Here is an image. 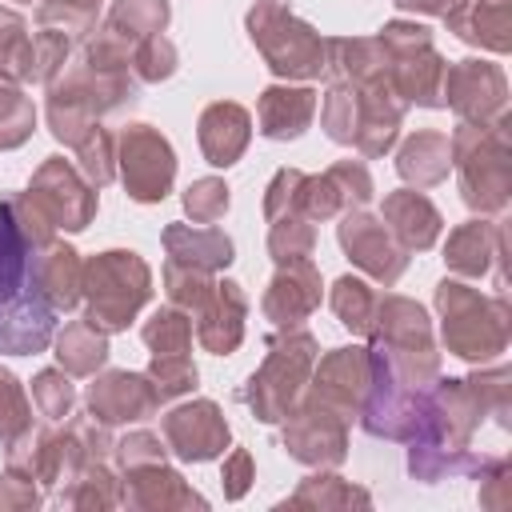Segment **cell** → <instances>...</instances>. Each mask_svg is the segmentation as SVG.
I'll list each match as a JSON object with an SVG mask.
<instances>
[{
	"label": "cell",
	"instance_id": "22",
	"mask_svg": "<svg viewBox=\"0 0 512 512\" xmlns=\"http://www.w3.org/2000/svg\"><path fill=\"white\" fill-rule=\"evenodd\" d=\"M320 300H324L320 268L312 260H300V264H280L272 272L260 296V312L272 328H296L320 308Z\"/></svg>",
	"mask_w": 512,
	"mask_h": 512
},
{
	"label": "cell",
	"instance_id": "19",
	"mask_svg": "<svg viewBox=\"0 0 512 512\" xmlns=\"http://www.w3.org/2000/svg\"><path fill=\"white\" fill-rule=\"evenodd\" d=\"M88 380L92 384L84 388V412L96 424L120 428V424H144V420L160 416L156 384L144 372H132V368H100Z\"/></svg>",
	"mask_w": 512,
	"mask_h": 512
},
{
	"label": "cell",
	"instance_id": "47",
	"mask_svg": "<svg viewBox=\"0 0 512 512\" xmlns=\"http://www.w3.org/2000/svg\"><path fill=\"white\" fill-rule=\"evenodd\" d=\"M32 428V400L12 368L0 364V448Z\"/></svg>",
	"mask_w": 512,
	"mask_h": 512
},
{
	"label": "cell",
	"instance_id": "31",
	"mask_svg": "<svg viewBox=\"0 0 512 512\" xmlns=\"http://www.w3.org/2000/svg\"><path fill=\"white\" fill-rule=\"evenodd\" d=\"M52 356L68 376H96L108 364L112 344H108V332L92 328L88 320H68L52 336Z\"/></svg>",
	"mask_w": 512,
	"mask_h": 512
},
{
	"label": "cell",
	"instance_id": "34",
	"mask_svg": "<svg viewBox=\"0 0 512 512\" xmlns=\"http://www.w3.org/2000/svg\"><path fill=\"white\" fill-rule=\"evenodd\" d=\"M56 500L64 508H80V512H108L120 508V472L108 468V460H88L76 480L68 488L56 492Z\"/></svg>",
	"mask_w": 512,
	"mask_h": 512
},
{
	"label": "cell",
	"instance_id": "30",
	"mask_svg": "<svg viewBox=\"0 0 512 512\" xmlns=\"http://www.w3.org/2000/svg\"><path fill=\"white\" fill-rule=\"evenodd\" d=\"M84 260L68 240H52L36 248V288L52 312H72L80 304Z\"/></svg>",
	"mask_w": 512,
	"mask_h": 512
},
{
	"label": "cell",
	"instance_id": "21",
	"mask_svg": "<svg viewBox=\"0 0 512 512\" xmlns=\"http://www.w3.org/2000/svg\"><path fill=\"white\" fill-rule=\"evenodd\" d=\"M120 508L132 512H172V508H208V500L184 480L168 460L120 468Z\"/></svg>",
	"mask_w": 512,
	"mask_h": 512
},
{
	"label": "cell",
	"instance_id": "36",
	"mask_svg": "<svg viewBox=\"0 0 512 512\" xmlns=\"http://www.w3.org/2000/svg\"><path fill=\"white\" fill-rule=\"evenodd\" d=\"M172 20V4L168 0H112L104 24L112 32H120L128 44L144 40V36H160Z\"/></svg>",
	"mask_w": 512,
	"mask_h": 512
},
{
	"label": "cell",
	"instance_id": "53",
	"mask_svg": "<svg viewBox=\"0 0 512 512\" xmlns=\"http://www.w3.org/2000/svg\"><path fill=\"white\" fill-rule=\"evenodd\" d=\"M40 500H44V488L32 480V476H24V472H16V468H0V508H8V512H32V508H40Z\"/></svg>",
	"mask_w": 512,
	"mask_h": 512
},
{
	"label": "cell",
	"instance_id": "17",
	"mask_svg": "<svg viewBox=\"0 0 512 512\" xmlns=\"http://www.w3.org/2000/svg\"><path fill=\"white\" fill-rule=\"evenodd\" d=\"M368 384H372L368 344H340V348H328L324 356H316L312 376L304 384V396H312L316 404L332 408L336 416H344L352 424L364 408Z\"/></svg>",
	"mask_w": 512,
	"mask_h": 512
},
{
	"label": "cell",
	"instance_id": "51",
	"mask_svg": "<svg viewBox=\"0 0 512 512\" xmlns=\"http://www.w3.org/2000/svg\"><path fill=\"white\" fill-rule=\"evenodd\" d=\"M328 176H332V184L340 188V200H344V212L348 208H368V200L376 196V184H372V172H368V164L364 160H336V164H328L324 168Z\"/></svg>",
	"mask_w": 512,
	"mask_h": 512
},
{
	"label": "cell",
	"instance_id": "18",
	"mask_svg": "<svg viewBox=\"0 0 512 512\" xmlns=\"http://www.w3.org/2000/svg\"><path fill=\"white\" fill-rule=\"evenodd\" d=\"M444 268L460 280H484L496 272V292L508 288V228L492 216H472L456 224L444 240Z\"/></svg>",
	"mask_w": 512,
	"mask_h": 512
},
{
	"label": "cell",
	"instance_id": "55",
	"mask_svg": "<svg viewBox=\"0 0 512 512\" xmlns=\"http://www.w3.org/2000/svg\"><path fill=\"white\" fill-rule=\"evenodd\" d=\"M392 4L400 12H412V16H444V12H452L464 0H392Z\"/></svg>",
	"mask_w": 512,
	"mask_h": 512
},
{
	"label": "cell",
	"instance_id": "12",
	"mask_svg": "<svg viewBox=\"0 0 512 512\" xmlns=\"http://www.w3.org/2000/svg\"><path fill=\"white\" fill-rule=\"evenodd\" d=\"M24 192L40 204V212L56 224V232L60 228L64 232H84L100 212V188H92L80 176L76 160H64L60 152H52L36 164Z\"/></svg>",
	"mask_w": 512,
	"mask_h": 512
},
{
	"label": "cell",
	"instance_id": "15",
	"mask_svg": "<svg viewBox=\"0 0 512 512\" xmlns=\"http://www.w3.org/2000/svg\"><path fill=\"white\" fill-rule=\"evenodd\" d=\"M160 436L168 444V456H176L180 464H208V460H220L232 448L228 416L208 396L172 404L160 416Z\"/></svg>",
	"mask_w": 512,
	"mask_h": 512
},
{
	"label": "cell",
	"instance_id": "28",
	"mask_svg": "<svg viewBox=\"0 0 512 512\" xmlns=\"http://www.w3.org/2000/svg\"><path fill=\"white\" fill-rule=\"evenodd\" d=\"M160 244H164V256L168 260H180L188 268H204V272H224L232 260H236V244L228 232L212 228V224H184V220H172L160 228Z\"/></svg>",
	"mask_w": 512,
	"mask_h": 512
},
{
	"label": "cell",
	"instance_id": "27",
	"mask_svg": "<svg viewBox=\"0 0 512 512\" xmlns=\"http://www.w3.org/2000/svg\"><path fill=\"white\" fill-rule=\"evenodd\" d=\"M380 220L388 224V232L400 240V248L408 252H428L440 232H444V216L440 208L424 196V188H396V192H384V204H380Z\"/></svg>",
	"mask_w": 512,
	"mask_h": 512
},
{
	"label": "cell",
	"instance_id": "29",
	"mask_svg": "<svg viewBox=\"0 0 512 512\" xmlns=\"http://www.w3.org/2000/svg\"><path fill=\"white\" fill-rule=\"evenodd\" d=\"M452 172V148L448 132L440 128H416L412 136L400 140L396 148V176L408 188H436Z\"/></svg>",
	"mask_w": 512,
	"mask_h": 512
},
{
	"label": "cell",
	"instance_id": "10",
	"mask_svg": "<svg viewBox=\"0 0 512 512\" xmlns=\"http://www.w3.org/2000/svg\"><path fill=\"white\" fill-rule=\"evenodd\" d=\"M380 48L388 52V84L392 92L412 108H444V68L448 60L440 56L432 28L420 20H384L376 32Z\"/></svg>",
	"mask_w": 512,
	"mask_h": 512
},
{
	"label": "cell",
	"instance_id": "11",
	"mask_svg": "<svg viewBox=\"0 0 512 512\" xmlns=\"http://www.w3.org/2000/svg\"><path fill=\"white\" fill-rule=\"evenodd\" d=\"M116 176L124 184V196L136 200V204L168 200V192L176 184V148H172V140L148 120H128L116 132Z\"/></svg>",
	"mask_w": 512,
	"mask_h": 512
},
{
	"label": "cell",
	"instance_id": "44",
	"mask_svg": "<svg viewBox=\"0 0 512 512\" xmlns=\"http://www.w3.org/2000/svg\"><path fill=\"white\" fill-rule=\"evenodd\" d=\"M32 404H36V412H40L48 424L68 420L72 408H76V384H72V376H68L60 364H56V368H40V372L32 376Z\"/></svg>",
	"mask_w": 512,
	"mask_h": 512
},
{
	"label": "cell",
	"instance_id": "13",
	"mask_svg": "<svg viewBox=\"0 0 512 512\" xmlns=\"http://www.w3.org/2000/svg\"><path fill=\"white\" fill-rule=\"evenodd\" d=\"M348 420L300 392L280 420V448L304 468H340L348 460Z\"/></svg>",
	"mask_w": 512,
	"mask_h": 512
},
{
	"label": "cell",
	"instance_id": "32",
	"mask_svg": "<svg viewBox=\"0 0 512 512\" xmlns=\"http://www.w3.org/2000/svg\"><path fill=\"white\" fill-rule=\"evenodd\" d=\"M280 508H320V512H328V508H372V492L344 480L336 468H312L296 484V492L288 500H280Z\"/></svg>",
	"mask_w": 512,
	"mask_h": 512
},
{
	"label": "cell",
	"instance_id": "41",
	"mask_svg": "<svg viewBox=\"0 0 512 512\" xmlns=\"http://www.w3.org/2000/svg\"><path fill=\"white\" fill-rule=\"evenodd\" d=\"M72 152H76L80 176L92 188H108L116 180V132H108L104 124H92Z\"/></svg>",
	"mask_w": 512,
	"mask_h": 512
},
{
	"label": "cell",
	"instance_id": "33",
	"mask_svg": "<svg viewBox=\"0 0 512 512\" xmlns=\"http://www.w3.org/2000/svg\"><path fill=\"white\" fill-rule=\"evenodd\" d=\"M476 408L484 412V420H492L500 432L512 428V368L492 360V364H472V372L464 376Z\"/></svg>",
	"mask_w": 512,
	"mask_h": 512
},
{
	"label": "cell",
	"instance_id": "6",
	"mask_svg": "<svg viewBox=\"0 0 512 512\" xmlns=\"http://www.w3.org/2000/svg\"><path fill=\"white\" fill-rule=\"evenodd\" d=\"M452 172L460 180V200L476 216H500L512 200V144L508 116L496 124H464L456 120L452 136Z\"/></svg>",
	"mask_w": 512,
	"mask_h": 512
},
{
	"label": "cell",
	"instance_id": "4",
	"mask_svg": "<svg viewBox=\"0 0 512 512\" xmlns=\"http://www.w3.org/2000/svg\"><path fill=\"white\" fill-rule=\"evenodd\" d=\"M136 100V76L132 72H104L84 60H68L64 72L44 84V120L56 144L76 148L80 136L100 124L108 112Z\"/></svg>",
	"mask_w": 512,
	"mask_h": 512
},
{
	"label": "cell",
	"instance_id": "20",
	"mask_svg": "<svg viewBox=\"0 0 512 512\" xmlns=\"http://www.w3.org/2000/svg\"><path fill=\"white\" fill-rule=\"evenodd\" d=\"M372 352V348H368ZM360 428L376 440H408L420 420V388H408L392 376V368L372 352V384L360 408Z\"/></svg>",
	"mask_w": 512,
	"mask_h": 512
},
{
	"label": "cell",
	"instance_id": "23",
	"mask_svg": "<svg viewBox=\"0 0 512 512\" xmlns=\"http://www.w3.org/2000/svg\"><path fill=\"white\" fill-rule=\"evenodd\" d=\"M248 332V292L236 280H216L212 300L192 316V336L212 356H232Z\"/></svg>",
	"mask_w": 512,
	"mask_h": 512
},
{
	"label": "cell",
	"instance_id": "35",
	"mask_svg": "<svg viewBox=\"0 0 512 512\" xmlns=\"http://www.w3.org/2000/svg\"><path fill=\"white\" fill-rule=\"evenodd\" d=\"M36 68V40L24 20V12L0 4V80L12 84H32Z\"/></svg>",
	"mask_w": 512,
	"mask_h": 512
},
{
	"label": "cell",
	"instance_id": "49",
	"mask_svg": "<svg viewBox=\"0 0 512 512\" xmlns=\"http://www.w3.org/2000/svg\"><path fill=\"white\" fill-rule=\"evenodd\" d=\"M472 480L480 484L476 488V500L484 508H508L512 504V460L508 456H484L476 464Z\"/></svg>",
	"mask_w": 512,
	"mask_h": 512
},
{
	"label": "cell",
	"instance_id": "54",
	"mask_svg": "<svg viewBox=\"0 0 512 512\" xmlns=\"http://www.w3.org/2000/svg\"><path fill=\"white\" fill-rule=\"evenodd\" d=\"M256 480V460L248 448H228L224 452V464H220V488H224V500H244L248 488Z\"/></svg>",
	"mask_w": 512,
	"mask_h": 512
},
{
	"label": "cell",
	"instance_id": "43",
	"mask_svg": "<svg viewBox=\"0 0 512 512\" xmlns=\"http://www.w3.org/2000/svg\"><path fill=\"white\" fill-rule=\"evenodd\" d=\"M144 376L156 384V396L160 404L168 400H180V396H192L200 388V368L192 360V352H176V356H152Z\"/></svg>",
	"mask_w": 512,
	"mask_h": 512
},
{
	"label": "cell",
	"instance_id": "8",
	"mask_svg": "<svg viewBox=\"0 0 512 512\" xmlns=\"http://www.w3.org/2000/svg\"><path fill=\"white\" fill-rule=\"evenodd\" d=\"M244 32L276 80L312 84L324 76V36L284 0H256L244 12Z\"/></svg>",
	"mask_w": 512,
	"mask_h": 512
},
{
	"label": "cell",
	"instance_id": "48",
	"mask_svg": "<svg viewBox=\"0 0 512 512\" xmlns=\"http://www.w3.org/2000/svg\"><path fill=\"white\" fill-rule=\"evenodd\" d=\"M304 180H308V172H300V168H276L264 188V220L304 216Z\"/></svg>",
	"mask_w": 512,
	"mask_h": 512
},
{
	"label": "cell",
	"instance_id": "14",
	"mask_svg": "<svg viewBox=\"0 0 512 512\" xmlns=\"http://www.w3.org/2000/svg\"><path fill=\"white\" fill-rule=\"evenodd\" d=\"M336 220H340V224H336V244H340V252L348 256V264L360 268L364 276H372L376 284L392 288V284L404 276L412 252L400 248V240L388 232V224L380 220V212L348 208V212H340Z\"/></svg>",
	"mask_w": 512,
	"mask_h": 512
},
{
	"label": "cell",
	"instance_id": "24",
	"mask_svg": "<svg viewBox=\"0 0 512 512\" xmlns=\"http://www.w3.org/2000/svg\"><path fill=\"white\" fill-rule=\"evenodd\" d=\"M316 104H320V92L312 84H288V80L268 84L256 96V132L276 144L300 140L312 128Z\"/></svg>",
	"mask_w": 512,
	"mask_h": 512
},
{
	"label": "cell",
	"instance_id": "40",
	"mask_svg": "<svg viewBox=\"0 0 512 512\" xmlns=\"http://www.w3.org/2000/svg\"><path fill=\"white\" fill-rule=\"evenodd\" d=\"M160 280H164V296H168V304L184 308L188 316H196V312L212 300V292H216V276H212V272H204V268H188V264H180V260H164Z\"/></svg>",
	"mask_w": 512,
	"mask_h": 512
},
{
	"label": "cell",
	"instance_id": "16",
	"mask_svg": "<svg viewBox=\"0 0 512 512\" xmlns=\"http://www.w3.org/2000/svg\"><path fill=\"white\" fill-rule=\"evenodd\" d=\"M444 108L464 124H496L508 116V76L496 60L464 56L444 68Z\"/></svg>",
	"mask_w": 512,
	"mask_h": 512
},
{
	"label": "cell",
	"instance_id": "37",
	"mask_svg": "<svg viewBox=\"0 0 512 512\" xmlns=\"http://www.w3.org/2000/svg\"><path fill=\"white\" fill-rule=\"evenodd\" d=\"M140 340L152 356H176V352H192V316L176 304H160L144 328H140Z\"/></svg>",
	"mask_w": 512,
	"mask_h": 512
},
{
	"label": "cell",
	"instance_id": "9",
	"mask_svg": "<svg viewBox=\"0 0 512 512\" xmlns=\"http://www.w3.org/2000/svg\"><path fill=\"white\" fill-rule=\"evenodd\" d=\"M264 348L268 352H264L260 368L244 384V404L260 424H280L312 376L320 340L304 324H296V328H276Z\"/></svg>",
	"mask_w": 512,
	"mask_h": 512
},
{
	"label": "cell",
	"instance_id": "52",
	"mask_svg": "<svg viewBox=\"0 0 512 512\" xmlns=\"http://www.w3.org/2000/svg\"><path fill=\"white\" fill-rule=\"evenodd\" d=\"M112 460H116V468H136V464L168 460V444H164V436H156L148 428H136V432H128V436H120L112 444Z\"/></svg>",
	"mask_w": 512,
	"mask_h": 512
},
{
	"label": "cell",
	"instance_id": "42",
	"mask_svg": "<svg viewBox=\"0 0 512 512\" xmlns=\"http://www.w3.org/2000/svg\"><path fill=\"white\" fill-rule=\"evenodd\" d=\"M316 252V224L308 216H280L268 220V256L272 264H300Z\"/></svg>",
	"mask_w": 512,
	"mask_h": 512
},
{
	"label": "cell",
	"instance_id": "45",
	"mask_svg": "<svg viewBox=\"0 0 512 512\" xmlns=\"http://www.w3.org/2000/svg\"><path fill=\"white\" fill-rule=\"evenodd\" d=\"M176 68H180V52L164 32L132 44V76L140 84H164L176 76Z\"/></svg>",
	"mask_w": 512,
	"mask_h": 512
},
{
	"label": "cell",
	"instance_id": "1",
	"mask_svg": "<svg viewBox=\"0 0 512 512\" xmlns=\"http://www.w3.org/2000/svg\"><path fill=\"white\" fill-rule=\"evenodd\" d=\"M484 412L476 408L464 376H436L420 388V420L408 444V476L420 484H440L452 476H472L484 460L472 448Z\"/></svg>",
	"mask_w": 512,
	"mask_h": 512
},
{
	"label": "cell",
	"instance_id": "7",
	"mask_svg": "<svg viewBox=\"0 0 512 512\" xmlns=\"http://www.w3.org/2000/svg\"><path fill=\"white\" fill-rule=\"evenodd\" d=\"M152 268L136 248H104L84 260V320L100 332H128L140 308L152 300Z\"/></svg>",
	"mask_w": 512,
	"mask_h": 512
},
{
	"label": "cell",
	"instance_id": "2",
	"mask_svg": "<svg viewBox=\"0 0 512 512\" xmlns=\"http://www.w3.org/2000/svg\"><path fill=\"white\" fill-rule=\"evenodd\" d=\"M56 336V312L36 288V248L0 204V356H36Z\"/></svg>",
	"mask_w": 512,
	"mask_h": 512
},
{
	"label": "cell",
	"instance_id": "3",
	"mask_svg": "<svg viewBox=\"0 0 512 512\" xmlns=\"http://www.w3.org/2000/svg\"><path fill=\"white\" fill-rule=\"evenodd\" d=\"M440 316V344L464 364H492L512 344V304L504 292H480L460 276L436 280L432 292Z\"/></svg>",
	"mask_w": 512,
	"mask_h": 512
},
{
	"label": "cell",
	"instance_id": "25",
	"mask_svg": "<svg viewBox=\"0 0 512 512\" xmlns=\"http://www.w3.org/2000/svg\"><path fill=\"white\" fill-rule=\"evenodd\" d=\"M196 144L212 168H232L252 144V112L236 100H212L196 116Z\"/></svg>",
	"mask_w": 512,
	"mask_h": 512
},
{
	"label": "cell",
	"instance_id": "56",
	"mask_svg": "<svg viewBox=\"0 0 512 512\" xmlns=\"http://www.w3.org/2000/svg\"><path fill=\"white\" fill-rule=\"evenodd\" d=\"M52 4H60V8H72V12H84V16H96L104 0H52Z\"/></svg>",
	"mask_w": 512,
	"mask_h": 512
},
{
	"label": "cell",
	"instance_id": "46",
	"mask_svg": "<svg viewBox=\"0 0 512 512\" xmlns=\"http://www.w3.org/2000/svg\"><path fill=\"white\" fill-rule=\"evenodd\" d=\"M180 204H184V216L192 224H216L232 208V188H228L224 176H200V180H192L184 188Z\"/></svg>",
	"mask_w": 512,
	"mask_h": 512
},
{
	"label": "cell",
	"instance_id": "39",
	"mask_svg": "<svg viewBox=\"0 0 512 512\" xmlns=\"http://www.w3.org/2000/svg\"><path fill=\"white\" fill-rule=\"evenodd\" d=\"M36 132V104L24 84L0 80V152H16Z\"/></svg>",
	"mask_w": 512,
	"mask_h": 512
},
{
	"label": "cell",
	"instance_id": "38",
	"mask_svg": "<svg viewBox=\"0 0 512 512\" xmlns=\"http://www.w3.org/2000/svg\"><path fill=\"white\" fill-rule=\"evenodd\" d=\"M328 304L352 336H368V324H372V312H376V292L364 276H352V272L340 276L328 292Z\"/></svg>",
	"mask_w": 512,
	"mask_h": 512
},
{
	"label": "cell",
	"instance_id": "26",
	"mask_svg": "<svg viewBox=\"0 0 512 512\" xmlns=\"http://www.w3.org/2000/svg\"><path fill=\"white\" fill-rule=\"evenodd\" d=\"M440 20L468 48H480L492 56L512 52V0H464Z\"/></svg>",
	"mask_w": 512,
	"mask_h": 512
},
{
	"label": "cell",
	"instance_id": "50",
	"mask_svg": "<svg viewBox=\"0 0 512 512\" xmlns=\"http://www.w3.org/2000/svg\"><path fill=\"white\" fill-rule=\"evenodd\" d=\"M32 40H36V68H32V84H52L60 72H64V64H68V56H72V36H64V32H56V28H36L32 32Z\"/></svg>",
	"mask_w": 512,
	"mask_h": 512
},
{
	"label": "cell",
	"instance_id": "5",
	"mask_svg": "<svg viewBox=\"0 0 512 512\" xmlns=\"http://www.w3.org/2000/svg\"><path fill=\"white\" fill-rule=\"evenodd\" d=\"M364 340L408 388H428L440 376V344H436L432 316L412 296H400V292L376 296V312Z\"/></svg>",
	"mask_w": 512,
	"mask_h": 512
}]
</instances>
